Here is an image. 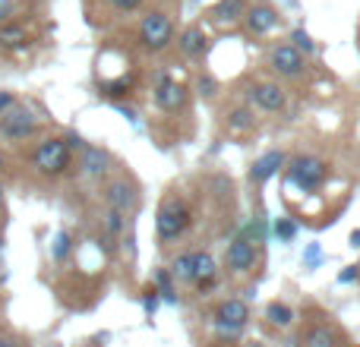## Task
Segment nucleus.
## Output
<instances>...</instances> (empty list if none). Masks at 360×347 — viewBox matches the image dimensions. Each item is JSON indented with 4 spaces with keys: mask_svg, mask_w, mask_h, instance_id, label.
I'll list each match as a JSON object with an SVG mask.
<instances>
[{
    "mask_svg": "<svg viewBox=\"0 0 360 347\" xmlns=\"http://www.w3.org/2000/svg\"><path fill=\"white\" fill-rule=\"evenodd\" d=\"M291 44L300 51V54H313L316 51V41H313L310 35H307L304 29H294V35H291Z\"/></svg>",
    "mask_w": 360,
    "mask_h": 347,
    "instance_id": "393cba45",
    "label": "nucleus"
},
{
    "mask_svg": "<svg viewBox=\"0 0 360 347\" xmlns=\"http://www.w3.org/2000/svg\"><path fill=\"white\" fill-rule=\"evenodd\" d=\"M221 347H231V344H221Z\"/></svg>",
    "mask_w": 360,
    "mask_h": 347,
    "instance_id": "a19ab883",
    "label": "nucleus"
},
{
    "mask_svg": "<svg viewBox=\"0 0 360 347\" xmlns=\"http://www.w3.org/2000/svg\"><path fill=\"white\" fill-rule=\"evenodd\" d=\"M171 275L180 281H193V253H180L171 266Z\"/></svg>",
    "mask_w": 360,
    "mask_h": 347,
    "instance_id": "4be33fe9",
    "label": "nucleus"
},
{
    "mask_svg": "<svg viewBox=\"0 0 360 347\" xmlns=\"http://www.w3.org/2000/svg\"><path fill=\"white\" fill-rule=\"evenodd\" d=\"M180 51H184L190 60H199V57L209 51V41H205V35L199 29H186L184 35H180Z\"/></svg>",
    "mask_w": 360,
    "mask_h": 347,
    "instance_id": "a211bd4d",
    "label": "nucleus"
},
{
    "mask_svg": "<svg viewBox=\"0 0 360 347\" xmlns=\"http://www.w3.org/2000/svg\"><path fill=\"white\" fill-rule=\"evenodd\" d=\"M0 199H4V190H0Z\"/></svg>",
    "mask_w": 360,
    "mask_h": 347,
    "instance_id": "ea45409f",
    "label": "nucleus"
},
{
    "mask_svg": "<svg viewBox=\"0 0 360 347\" xmlns=\"http://www.w3.org/2000/svg\"><path fill=\"white\" fill-rule=\"evenodd\" d=\"M247 319H250V310L243 300H224L215 310V325L221 332H240L247 325Z\"/></svg>",
    "mask_w": 360,
    "mask_h": 347,
    "instance_id": "6e6552de",
    "label": "nucleus"
},
{
    "mask_svg": "<svg viewBox=\"0 0 360 347\" xmlns=\"http://www.w3.org/2000/svg\"><path fill=\"white\" fill-rule=\"evenodd\" d=\"M272 70H275L278 76L297 79V76H304L307 60H304V54H300L294 44H278V48L272 51Z\"/></svg>",
    "mask_w": 360,
    "mask_h": 347,
    "instance_id": "423d86ee",
    "label": "nucleus"
},
{
    "mask_svg": "<svg viewBox=\"0 0 360 347\" xmlns=\"http://www.w3.org/2000/svg\"><path fill=\"white\" fill-rule=\"evenodd\" d=\"M70 249H73V237H70L67 230H60V234L54 237V247H51V256H54V262H63V259H67Z\"/></svg>",
    "mask_w": 360,
    "mask_h": 347,
    "instance_id": "5701e85b",
    "label": "nucleus"
},
{
    "mask_svg": "<svg viewBox=\"0 0 360 347\" xmlns=\"http://www.w3.org/2000/svg\"><path fill=\"white\" fill-rule=\"evenodd\" d=\"M13 105H16V95H13V92H0V114H6Z\"/></svg>",
    "mask_w": 360,
    "mask_h": 347,
    "instance_id": "473e14b6",
    "label": "nucleus"
},
{
    "mask_svg": "<svg viewBox=\"0 0 360 347\" xmlns=\"http://www.w3.org/2000/svg\"><path fill=\"white\" fill-rule=\"evenodd\" d=\"M171 38H174V22H171L168 13H149V16L143 19V25H139V41H143L146 51H162L171 44Z\"/></svg>",
    "mask_w": 360,
    "mask_h": 347,
    "instance_id": "39448f33",
    "label": "nucleus"
},
{
    "mask_svg": "<svg viewBox=\"0 0 360 347\" xmlns=\"http://www.w3.org/2000/svg\"><path fill=\"white\" fill-rule=\"evenodd\" d=\"M32 164H35V171L44 174V177H57V174H63L70 168L67 143H63V139H44V143L35 149V155H32Z\"/></svg>",
    "mask_w": 360,
    "mask_h": 347,
    "instance_id": "7ed1b4c3",
    "label": "nucleus"
},
{
    "mask_svg": "<svg viewBox=\"0 0 360 347\" xmlns=\"http://www.w3.org/2000/svg\"><path fill=\"white\" fill-rule=\"evenodd\" d=\"M243 13V0H221V4H215L209 10V19L212 22H221V25H231L237 22Z\"/></svg>",
    "mask_w": 360,
    "mask_h": 347,
    "instance_id": "6ab92c4d",
    "label": "nucleus"
},
{
    "mask_svg": "<svg viewBox=\"0 0 360 347\" xmlns=\"http://www.w3.org/2000/svg\"><path fill=\"white\" fill-rule=\"evenodd\" d=\"M243 19H247V29L253 32V35H266V32H272L275 25H278V13H275L272 6H253Z\"/></svg>",
    "mask_w": 360,
    "mask_h": 347,
    "instance_id": "2eb2a0df",
    "label": "nucleus"
},
{
    "mask_svg": "<svg viewBox=\"0 0 360 347\" xmlns=\"http://www.w3.org/2000/svg\"><path fill=\"white\" fill-rule=\"evenodd\" d=\"M281 168H285V152L272 149L266 152V155L259 158V162L253 164V171H250V177H253V183H266V180H272L275 174H278Z\"/></svg>",
    "mask_w": 360,
    "mask_h": 347,
    "instance_id": "4468645a",
    "label": "nucleus"
},
{
    "mask_svg": "<svg viewBox=\"0 0 360 347\" xmlns=\"http://www.w3.org/2000/svg\"><path fill=\"white\" fill-rule=\"evenodd\" d=\"M13 10H16V6H13V0H0V25L10 22V19H13Z\"/></svg>",
    "mask_w": 360,
    "mask_h": 347,
    "instance_id": "7c9ffc66",
    "label": "nucleus"
},
{
    "mask_svg": "<svg viewBox=\"0 0 360 347\" xmlns=\"http://www.w3.org/2000/svg\"><path fill=\"white\" fill-rule=\"evenodd\" d=\"M120 114H124V117H127V120H130V124H136V114H133V111H130V107H120Z\"/></svg>",
    "mask_w": 360,
    "mask_h": 347,
    "instance_id": "c9c22d12",
    "label": "nucleus"
},
{
    "mask_svg": "<svg viewBox=\"0 0 360 347\" xmlns=\"http://www.w3.org/2000/svg\"><path fill=\"white\" fill-rule=\"evenodd\" d=\"M348 240H351V247H354V249H360V230H351Z\"/></svg>",
    "mask_w": 360,
    "mask_h": 347,
    "instance_id": "f704fd0d",
    "label": "nucleus"
},
{
    "mask_svg": "<svg viewBox=\"0 0 360 347\" xmlns=\"http://www.w3.org/2000/svg\"><path fill=\"white\" fill-rule=\"evenodd\" d=\"M224 266L231 268V272H250V268L256 266V247H253V240H247L243 234H237L234 240H231V247H228V253H224Z\"/></svg>",
    "mask_w": 360,
    "mask_h": 347,
    "instance_id": "0eeeda50",
    "label": "nucleus"
},
{
    "mask_svg": "<svg viewBox=\"0 0 360 347\" xmlns=\"http://www.w3.org/2000/svg\"><path fill=\"white\" fill-rule=\"evenodd\" d=\"M0 247H4V240H0Z\"/></svg>",
    "mask_w": 360,
    "mask_h": 347,
    "instance_id": "79ce46f5",
    "label": "nucleus"
},
{
    "mask_svg": "<svg viewBox=\"0 0 360 347\" xmlns=\"http://www.w3.org/2000/svg\"><path fill=\"white\" fill-rule=\"evenodd\" d=\"M250 98H253L256 107H262V111H269V114L285 107V92H281V86H275V82H256V86L250 89Z\"/></svg>",
    "mask_w": 360,
    "mask_h": 347,
    "instance_id": "9d476101",
    "label": "nucleus"
},
{
    "mask_svg": "<svg viewBox=\"0 0 360 347\" xmlns=\"http://www.w3.org/2000/svg\"><path fill=\"white\" fill-rule=\"evenodd\" d=\"M186 101V89L177 86L171 76H162L155 86V105L162 107V111H180Z\"/></svg>",
    "mask_w": 360,
    "mask_h": 347,
    "instance_id": "1a4fd4ad",
    "label": "nucleus"
},
{
    "mask_svg": "<svg viewBox=\"0 0 360 347\" xmlns=\"http://www.w3.org/2000/svg\"><path fill=\"white\" fill-rule=\"evenodd\" d=\"M357 275H360V266H348L342 275H338V284H354Z\"/></svg>",
    "mask_w": 360,
    "mask_h": 347,
    "instance_id": "c756f323",
    "label": "nucleus"
},
{
    "mask_svg": "<svg viewBox=\"0 0 360 347\" xmlns=\"http://www.w3.org/2000/svg\"><path fill=\"white\" fill-rule=\"evenodd\" d=\"M158 303H162L158 291H155V287H146V291H143V306H146V313H149V316L158 310Z\"/></svg>",
    "mask_w": 360,
    "mask_h": 347,
    "instance_id": "cd10ccee",
    "label": "nucleus"
},
{
    "mask_svg": "<svg viewBox=\"0 0 360 347\" xmlns=\"http://www.w3.org/2000/svg\"><path fill=\"white\" fill-rule=\"evenodd\" d=\"M105 230H108V234H111V237H120V234H124V215H120V211H108V218H105Z\"/></svg>",
    "mask_w": 360,
    "mask_h": 347,
    "instance_id": "bb28decb",
    "label": "nucleus"
},
{
    "mask_svg": "<svg viewBox=\"0 0 360 347\" xmlns=\"http://www.w3.org/2000/svg\"><path fill=\"white\" fill-rule=\"evenodd\" d=\"M38 133V117L29 107H16L13 105L6 114H0V136L10 139V143H22L32 139Z\"/></svg>",
    "mask_w": 360,
    "mask_h": 347,
    "instance_id": "20e7f679",
    "label": "nucleus"
},
{
    "mask_svg": "<svg viewBox=\"0 0 360 347\" xmlns=\"http://www.w3.org/2000/svg\"><path fill=\"white\" fill-rule=\"evenodd\" d=\"M266 316H269V322L278 325V329H285V325L294 322V310H291V306H285V303H269Z\"/></svg>",
    "mask_w": 360,
    "mask_h": 347,
    "instance_id": "aec40b11",
    "label": "nucleus"
},
{
    "mask_svg": "<svg viewBox=\"0 0 360 347\" xmlns=\"http://www.w3.org/2000/svg\"><path fill=\"white\" fill-rule=\"evenodd\" d=\"M304 262L307 266H319V262H323V249H319V243H313V247H307V253H304Z\"/></svg>",
    "mask_w": 360,
    "mask_h": 347,
    "instance_id": "c85d7f7f",
    "label": "nucleus"
},
{
    "mask_svg": "<svg viewBox=\"0 0 360 347\" xmlns=\"http://www.w3.org/2000/svg\"><path fill=\"white\" fill-rule=\"evenodd\" d=\"M326 177H329V168L313 155H297L291 164H288V186L294 183L307 192H316L319 186L326 183Z\"/></svg>",
    "mask_w": 360,
    "mask_h": 347,
    "instance_id": "f03ea898",
    "label": "nucleus"
},
{
    "mask_svg": "<svg viewBox=\"0 0 360 347\" xmlns=\"http://www.w3.org/2000/svg\"><path fill=\"white\" fill-rule=\"evenodd\" d=\"M114 6H117V10H124V13H130V10H136L139 4H143V0H111Z\"/></svg>",
    "mask_w": 360,
    "mask_h": 347,
    "instance_id": "72a5a7b5",
    "label": "nucleus"
},
{
    "mask_svg": "<svg viewBox=\"0 0 360 347\" xmlns=\"http://www.w3.org/2000/svg\"><path fill=\"white\" fill-rule=\"evenodd\" d=\"M29 44V32L22 29L19 22H4L0 25V48L6 51H19Z\"/></svg>",
    "mask_w": 360,
    "mask_h": 347,
    "instance_id": "f3484780",
    "label": "nucleus"
},
{
    "mask_svg": "<svg viewBox=\"0 0 360 347\" xmlns=\"http://www.w3.org/2000/svg\"><path fill=\"white\" fill-rule=\"evenodd\" d=\"M79 168L89 177H101V174H108V168H111V155L105 149H98V145H86L79 158Z\"/></svg>",
    "mask_w": 360,
    "mask_h": 347,
    "instance_id": "ddd939ff",
    "label": "nucleus"
},
{
    "mask_svg": "<svg viewBox=\"0 0 360 347\" xmlns=\"http://www.w3.org/2000/svg\"><path fill=\"white\" fill-rule=\"evenodd\" d=\"M297 230H300V224L294 221V218H278V221H275V234H278L281 243H291L294 237H297Z\"/></svg>",
    "mask_w": 360,
    "mask_h": 347,
    "instance_id": "b1692460",
    "label": "nucleus"
},
{
    "mask_svg": "<svg viewBox=\"0 0 360 347\" xmlns=\"http://www.w3.org/2000/svg\"><path fill=\"white\" fill-rule=\"evenodd\" d=\"M190 221H193L190 205H186L180 196H168L162 205H158V218H155L158 240L171 243V240H177V237H184V230L190 228Z\"/></svg>",
    "mask_w": 360,
    "mask_h": 347,
    "instance_id": "f257e3e1",
    "label": "nucleus"
},
{
    "mask_svg": "<svg viewBox=\"0 0 360 347\" xmlns=\"http://www.w3.org/2000/svg\"><path fill=\"white\" fill-rule=\"evenodd\" d=\"M108 202H111L114 211H130L136 209V190H133V183H127V180H114L111 186H108Z\"/></svg>",
    "mask_w": 360,
    "mask_h": 347,
    "instance_id": "f8f14e48",
    "label": "nucleus"
},
{
    "mask_svg": "<svg viewBox=\"0 0 360 347\" xmlns=\"http://www.w3.org/2000/svg\"><path fill=\"white\" fill-rule=\"evenodd\" d=\"M0 347H16V344H10V341H0Z\"/></svg>",
    "mask_w": 360,
    "mask_h": 347,
    "instance_id": "e433bc0d",
    "label": "nucleus"
},
{
    "mask_svg": "<svg viewBox=\"0 0 360 347\" xmlns=\"http://www.w3.org/2000/svg\"><path fill=\"white\" fill-rule=\"evenodd\" d=\"M0 168H4V155H0Z\"/></svg>",
    "mask_w": 360,
    "mask_h": 347,
    "instance_id": "4c0bfd02",
    "label": "nucleus"
},
{
    "mask_svg": "<svg viewBox=\"0 0 360 347\" xmlns=\"http://www.w3.org/2000/svg\"><path fill=\"white\" fill-rule=\"evenodd\" d=\"M133 89V79H114V82H101V95L105 98H124V95H130Z\"/></svg>",
    "mask_w": 360,
    "mask_h": 347,
    "instance_id": "412c9836",
    "label": "nucleus"
},
{
    "mask_svg": "<svg viewBox=\"0 0 360 347\" xmlns=\"http://www.w3.org/2000/svg\"><path fill=\"white\" fill-rule=\"evenodd\" d=\"M231 130H253V114H250L247 107L231 111Z\"/></svg>",
    "mask_w": 360,
    "mask_h": 347,
    "instance_id": "a878e982",
    "label": "nucleus"
},
{
    "mask_svg": "<svg viewBox=\"0 0 360 347\" xmlns=\"http://www.w3.org/2000/svg\"><path fill=\"white\" fill-rule=\"evenodd\" d=\"M82 347H95V344H82Z\"/></svg>",
    "mask_w": 360,
    "mask_h": 347,
    "instance_id": "58836bf2",
    "label": "nucleus"
},
{
    "mask_svg": "<svg viewBox=\"0 0 360 347\" xmlns=\"http://www.w3.org/2000/svg\"><path fill=\"white\" fill-rule=\"evenodd\" d=\"M304 347H342V338H338V332L332 329V325L319 322V325H313V329H307Z\"/></svg>",
    "mask_w": 360,
    "mask_h": 347,
    "instance_id": "dca6fc26",
    "label": "nucleus"
},
{
    "mask_svg": "<svg viewBox=\"0 0 360 347\" xmlns=\"http://www.w3.org/2000/svg\"><path fill=\"white\" fill-rule=\"evenodd\" d=\"M215 259L209 253H193V284L199 291H212L215 287Z\"/></svg>",
    "mask_w": 360,
    "mask_h": 347,
    "instance_id": "9b49d317",
    "label": "nucleus"
},
{
    "mask_svg": "<svg viewBox=\"0 0 360 347\" xmlns=\"http://www.w3.org/2000/svg\"><path fill=\"white\" fill-rule=\"evenodd\" d=\"M212 92H215V79H212V76H202V79H199V95H205V98H209Z\"/></svg>",
    "mask_w": 360,
    "mask_h": 347,
    "instance_id": "2f4dec72",
    "label": "nucleus"
}]
</instances>
